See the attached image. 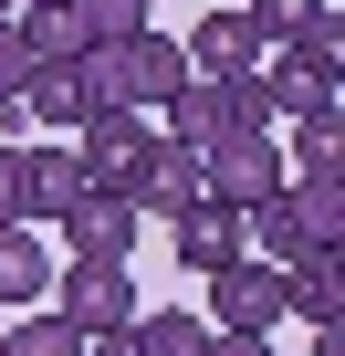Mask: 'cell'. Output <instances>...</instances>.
Returning a JSON list of instances; mask_svg holds the SVG:
<instances>
[{"label": "cell", "instance_id": "1", "mask_svg": "<svg viewBox=\"0 0 345 356\" xmlns=\"http://www.w3.org/2000/svg\"><path fill=\"white\" fill-rule=\"evenodd\" d=\"M74 74H84V105L94 115H167V95L189 84V53H178V32H136V42L84 53Z\"/></svg>", "mask_w": 345, "mask_h": 356}, {"label": "cell", "instance_id": "2", "mask_svg": "<svg viewBox=\"0 0 345 356\" xmlns=\"http://www.w3.org/2000/svg\"><path fill=\"white\" fill-rule=\"evenodd\" d=\"M335 231H345V189H283L251 210V262H272V273H293V262H314V252H335Z\"/></svg>", "mask_w": 345, "mask_h": 356}, {"label": "cell", "instance_id": "3", "mask_svg": "<svg viewBox=\"0 0 345 356\" xmlns=\"http://www.w3.org/2000/svg\"><path fill=\"white\" fill-rule=\"evenodd\" d=\"M53 314L84 335V346H115L136 325V262H63L53 273Z\"/></svg>", "mask_w": 345, "mask_h": 356}, {"label": "cell", "instance_id": "4", "mask_svg": "<svg viewBox=\"0 0 345 356\" xmlns=\"http://www.w3.org/2000/svg\"><path fill=\"white\" fill-rule=\"evenodd\" d=\"M167 136H178V147H220V136H272V115H262V84H210V74H189L178 95H167Z\"/></svg>", "mask_w": 345, "mask_h": 356}, {"label": "cell", "instance_id": "5", "mask_svg": "<svg viewBox=\"0 0 345 356\" xmlns=\"http://www.w3.org/2000/svg\"><path fill=\"white\" fill-rule=\"evenodd\" d=\"M272 189H283V147H272V136H220V147H199V200H210V210H241V220H251Z\"/></svg>", "mask_w": 345, "mask_h": 356}, {"label": "cell", "instance_id": "6", "mask_svg": "<svg viewBox=\"0 0 345 356\" xmlns=\"http://www.w3.org/2000/svg\"><path fill=\"white\" fill-rule=\"evenodd\" d=\"M210 335H272L293 304H283V273L272 262H230V273H210Z\"/></svg>", "mask_w": 345, "mask_h": 356}, {"label": "cell", "instance_id": "7", "mask_svg": "<svg viewBox=\"0 0 345 356\" xmlns=\"http://www.w3.org/2000/svg\"><path fill=\"white\" fill-rule=\"evenodd\" d=\"M146 115H84V136H74V157H84V189H136V168H146Z\"/></svg>", "mask_w": 345, "mask_h": 356}, {"label": "cell", "instance_id": "8", "mask_svg": "<svg viewBox=\"0 0 345 356\" xmlns=\"http://www.w3.org/2000/svg\"><path fill=\"white\" fill-rule=\"evenodd\" d=\"M167 241H178V273H189V283H210V273L251 262V220H241V210H210V200L167 220Z\"/></svg>", "mask_w": 345, "mask_h": 356}, {"label": "cell", "instance_id": "9", "mask_svg": "<svg viewBox=\"0 0 345 356\" xmlns=\"http://www.w3.org/2000/svg\"><path fill=\"white\" fill-rule=\"evenodd\" d=\"M63 252H74V262H136V200L84 189V200L63 210Z\"/></svg>", "mask_w": 345, "mask_h": 356}, {"label": "cell", "instance_id": "10", "mask_svg": "<svg viewBox=\"0 0 345 356\" xmlns=\"http://www.w3.org/2000/svg\"><path fill=\"white\" fill-rule=\"evenodd\" d=\"M136 220H178V210H199V147H178V136H146V168H136Z\"/></svg>", "mask_w": 345, "mask_h": 356}, {"label": "cell", "instance_id": "11", "mask_svg": "<svg viewBox=\"0 0 345 356\" xmlns=\"http://www.w3.org/2000/svg\"><path fill=\"white\" fill-rule=\"evenodd\" d=\"M189 74H210V84H251L262 74V32L241 22V11H210V22H189Z\"/></svg>", "mask_w": 345, "mask_h": 356}, {"label": "cell", "instance_id": "12", "mask_svg": "<svg viewBox=\"0 0 345 356\" xmlns=\"http://www.w3.org/2000/svg\"><path fill=\"white\" fill-rule=\"evenodd\" d=\"M251 84H262V115H272V126H283V115H293V126H314V115H345V84L303 74L293 53H262V74H251Z\"/></svg>", "mask_w": 345, "mask_h": 356}, {"label": "cell", "instance_id": "13", "mask_svg": "<svg viewBox=\"0 0 345 356\" xmlns=\"http://www.w3.org/2000/svg\"><path fill=\"white\" fill-rule=\"evenodd\" d=\"M11 115H42V126H53V147H63V136H84V115H94V105H84V74H74V63H32V74H22V95H11Z\"/></svg>", "mask_w": 345, "mask_h": 356}, {"label": "cell", "instance_id": "14", "mask_svg": "<svg viewBox=\"0 0 345 356\" xmlns=\"http://www.w3.org/2000/svg\"><path fill=\"white\" fill-rule=\"evenodd\" d=\"M283 178H293V189H345V126H335V115L293 126V157H283Z\"/></svg>", "mask_w": 345, "mask_h": 356}, {"label": "cell", "instance_id": "15", "mask_svg": "<svg viewBox=\"0 0 345 356\" xmlns=\"http://www.w3.org/2000/svg\"><path fill=\"white\" fill-rule=\"evenodd\" d=\"M283 304H293L303 325H335V314H345V252H314V262H293V273H283Z\"/></svg>", "mask_w": 345, "mask_h": 356}, {"label": "cell", "instance_id": "16", "mask_svg": "<svg viewBox=\"0 0 345 356\" xmlns=\"http://www.w3.org/2000/svg\"><path fill=\"white\" fill-rule=\"evenodd\" d=\"M42 293H53V252L22 220H0V304H42Z\"/></svg>", "mask_w": 345, "mask_h": 356}, {"label": "cell", "instance_id": "17", "mask_svg": "<svg viewBox=\"0 0 345 356\" xmlns=\"http://www.w3.org/2000/svg\"><path fill=\"white\" fill-rule=\"evenodd\" d=\"M283 53H293L303 74H324V84H345V0H324V11H314V22H303V32L283 42Z\"/></svg>", "mask_w": 345, "mask_h": 356}, {"label": "cell", "instance_id": "18", "mask_svg": "<svg viewBox=\"0 0 345 356\" xmlns=\"http://www.w3.org/2000/svg\"><path fill=\"white\" fill-rule=\"evenodd\" d=\"M74 200H84V157H74V147H32V210L63 220Z\"/></svg>", "mask_w": 345, "mask_h": 356}, {"label": "cell", "instance_id": "19", "mask_svg": "<svg viewBox=\"0 0 345 356\" xmlns=\"http://www.w3.org/2000/svg\"><path fill=\"white\" fill-rule=\"evenodd\" d=\"M74 22H84V53H105V42L146 32V0H74Z\"/></svg>", "mask_w": 345, "mask_h": 356}, {"label": "cell", "instance_id": "20", "mask_svg": "<svg viewBox=\"0 0 345 356\" xmlns=\"http://www.w3.org/2000/svg\"><path fill=\"white\" fill-rule=\"evenodd\" d=\"M0 356H84V335H74L63 314H22L11 335H0Z\"/></svg>", "mask_w": 345, "mask_h": 356}, {"label": "cell", "instance_id": "21", "mask_svg": "<svg viewBox=\"0 0 345 356\" xmlns=\"http://www.w3.org/2000/svg\"><path fill=\"white\" fill-rule=\"evenodd\" d=\"M314 11H324V0H251V11H241V22L262 32V53H283V42H293V32L314 22Z\"/></svg>", "mask_w": 345, "mask_h": 356}, {"label": "cell", "instance_id": "22", "mask_svg": "<svg viewBox=\"0 0 345 356\" xmlns=\"http://www.w3.org/2000/svg\"><path fill=\"white\" fill-rule=\"evenodd\" d=\"M0 220L32 231V147H0Z\"/></svg>", "mask_w": 345, "mask_h": 356}, {"label": "cell", "instance_id": "23", "mask_svg": "<svg viewBox=\"0 0 345 356\" xmlns=\"http://www.w3.org/2000/svg\"><path fill=\"white\" fill-rule=\"evenodd\" d=\"M22 74H32V53L11 42V22H0V95H22Z\"/></svg>", "mask_w": 345, "mask_h": 356}, {"label": "cell", "instance_id": "24", "mask_svg": "<svg viewBox=\"0 0 345 356\" xmlns=\"http://www.w3.org/2000/svg\"><path fill=\"white\" fill-rule=\"evenodd\" d=\"M210 356H272V335H210Z\"/></svg>", "mask_w": 345, "mask_h": 356}, {"label": "cell", "instance_id": "25", "mask_svg": "<svg viewBox=\"0 0 345 356\" xmlns=\"http://www.w3.org/2000/svg\"><path fill=\"white\" fill-rule=\"evenodd\" d=\"M314 356H345V325H314Z\"/></svg>", "mask_w": 345, "mask_h": 356}, {"label": "cell", "instance_id": "26", "mask_svg": "<svg viewBox=\"0 0 345 356\" xmlns=\"http://www.w3.org/2000/svg\"><path fill=\"white\" fill-rule=\"evenodd\" d=\"M22 11H74V0H22Z\"/></svg>", "mask_w": 345, "mask_h": 356}, {"label": "cell", "instance_id": "27", "mask_svg": "<svg viewBox=\"0 0 345 356\" xmlns=\"http://www.w3.org/2000/svg\"><path fill=\"white\" fill-rule=\"evenodd\" d=\"M11 11H22V0H0V22H11Z\"/></svg>", "mask_w": 345, "mask_h": 356}, {"label": "cell", "instance_id": "28", "mask_svg": "<svg viewBox=\"0 0 345 356\" xmlns=\"http://www.w3.org/2000/svg\"><path fill=\"white\" fill-rule=\"evenodd\" d=\"M0 115H11V95H0Z\"/></svg>", "mask_w": 345, "mask_h": 356}, {"label": "cell", "instance_id": "29", "mask_svg": "<svg viewBox=\"0 0 345 356\" xmlns=\"http://www.w3.org/2000/svg\"><path fill=\"white\" fill-rule=\"evenodd\" d=\"M84 356H94V346H84Z\"/></svg>", "mask_w": 345, "mask_h": 356}]
</instances>
